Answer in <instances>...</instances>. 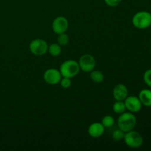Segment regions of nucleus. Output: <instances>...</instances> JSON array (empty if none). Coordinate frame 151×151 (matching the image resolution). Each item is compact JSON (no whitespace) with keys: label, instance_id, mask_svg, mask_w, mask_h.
<instances>
[{"label":"nucleus","instance_id":"nucleus-3","mask_svg":"<svg viewBox=\"0 0 151 151\" xmlns=\"http://www.w3.org/2000/svg\"><path fill=\"white\" fill-rule=\"evenodd\" d=\"M80 66L78 62L74 60H67L61 63L60 66V72L62 77L72 79L78 75L80 72Z\"/></svg>","mask_w":151,"mask_h":151},{"label":"nucleus","instance_id":"nucleus-13","mask_svg":"<svg viewBox=\"0 0 151 151\" xmlns=\"http://www.w3.org/2000/svg\"><path fill=\"white\" fill-rule=\"evenodd\" d=\"M47 52L50 53V55L53 56V57H57V56L60 55L62 52L61 46L58 43H53L48 46V51Z\"/></svg>","mask_w":151,"mask_h":151},{"label":"nucleus","instance_id":"nucleus-10","mask_svg":"<svg viewBox=\"0 0 151 151\" xmlns=\"http://www.w3.org/2000/svg\"><path fill=\"white\" fill-rule=\"evenodd\" d=\"M128 96V89L125 85L119 83L114 86L113 89V97L115 100L124 101Z\"/></svg>","mask_w":151,"mask_h":151},{"label":"nucleus","instance_id":"nucleus-8","mask_svg":"<svg viewBox=\"0 0 151 151\" xmlns=\"http://www.w3.org/2000/svg\"><path fill=\"white\" fill-rule=\"evenodd\" d=\"M43 78H44V81L50 85H56L60 83L62 75L60 71L54 68H51V69H47L44 72Z\"/></svg>","mask_w":151,"mask_h":151},{"label":"nucleus","instance_id":"nucleus-7","mask_svg":"<svg viewBox=\"0 0 151 151\" xmlns=\"http://www.w3.org/2000/svg\"><path fill=\"white\" fill-rule=\"evenodd\" d=\"M69 28V21L64 16H58L53 20L52 24V29L55 34L66 32Z\"/></svg>","mask_w":151,"mask_h":151},{"label":"nucleus","instance_id":"nucleus-19","mask_svg":"<svg viewBox=\"0 0 151 151\" xmlns=\"http://www.w3.org/2000/svg\"><path fill=\"white\" fill-rule=\"evenodd\" d=\"M143 81L146 85L151 88V69H147L143 75Z\"/></svg>","mask_w":151,"mask_h":151},{"label":"nucleus","instance_id":"nucleus-11","mask_svg":"<svg viewBox=\"0 0 151 151\" xmlns=\"http://www.w3.org/2000/svg\"><path fill=\"white\" fill-rule=\"evenodd\" d=\"M105 128L101 122H93L88 126V134L92 138H99L103 135Z\"/></svg>","mask_w":151,"mask_h":151},{"label":"nucleus","instance_id":"nucleus-4","mask_svg":"<svg viewBox=\"0 0 151 151\" xmlns=\"http://www.w3.org/2000/svg\"><path fill=\"white\" fill-rule=\"evenodd\" d=\"M123 140L126 145L131 148H139L143 144L142 136L139 133L134 130L125 133Z\"/></svg>","mask_w":151,"mask_h":151},{"label":"nucleus","instance_id":"nucleus-6","mask_svg":"<svg viewBox=\"0 0 151 151\" xmlns=\"http://www.w3.org/2000/svg\"><path fill=\"white\" fill-rule=\"evenodd\" d=\"M80 69L84 72H91L96 66V60L93 55L90 54H84L80 58L78 61Z\"/></svg>","mask_w":151,"mask_h":151},{"label":"nucleus","instance_id":"nucleus-18","mask_svg":"<svg viewBox=\"0 0 151 151\" xmlns=\"http://www.w3.org/2000/svg\"><path fill=\"white\" fill-rule=\"evenodd\" d=\"M124 137H125V132L119 128H117L112 133V138L115 142L122 141V140H123Z\"/></svg>","mask_w":151,"mask_h":151},{"label":"nucleus","instance_id":"nucleus-21","mask_svg":"<svg viewBox=\"0 0 151 151\" xmlns=\"http://www.w3.org/2000/svg\"><path fill=\"white\" fill-rule=\"evenodd\" d=\"M105 3L109 7H116L121 3L122 0H104Z\"/></svg>","mask_w":151,"mask_h":151},{"label":"nucleus","instance_id":"nucleus-12","mask_svg":"<svg viewBox=\"0 0 151 151\" xmlns=\"http://www.w3.org/2000/svg\"><path fill=\"white\" fill-rule=\"evenodd\" d=\"M139 99L142 106L146 107H151V90L149 88H144L141 90L139 94Z\"/></svg>","mask_w":151,"mask_h":151},{"label":"nucleus","instance_id":"nucleus-2","mask_svg":"<svg viewBox=\"0 0 151 151\" xmlns=\"http://www.w3.org/2000/svg\"><path fill=\"white\" fill-rule=\"evenodd\" d=\"M132 24L137 29H147L151 26V13L146 10L137 12L133 16Z\"/></svg>","mask_w":151,"mask_h":151},{"label":"nucleus","instance_id":"nucleus-5","mask_svg":"<svg viewBox=\"0 0 151 151\" xmlns=\"http://www.w3.org/2000/svg\"><path fill=\"white\" fill-rule=\"evenodd\" d=\"M48 44L40 38L32 40L29 45V51L35 56H42L48 51Z\"/></svg>","mask_w":151,"mask_h":151},{"label":"nucleus","instance_id":"nucleus-17","mask_svg":"<svg viewBox=\"0 0 151 151\" xmlns=\"http://www.w3.org/2000/svg\"><path fill=\"white\" fill-rule=\"evenodd\" d=\"M57 41L58 44H60L61 47H65V46L67 45L69 42V35H68L67 34L65 33V32L58 34V35Z\"/></svg>","mask_w":151,"mask_h":151},{"label":"nucleus","instance_id":"nucleus-1","mask_svg":"<svg viewBox=\"0 0 151 151\" xmlns=\"http://www.w3.org/2000/svg\"><path fill=\"white\" fill-rule=\"evenodd\" d=\"M137 117L134 116V113L125 111L119 114L117 119V126L118 128L126 133L131 130H134L137 125Z\"/></svg>","mask_w":151,"mask_h":151},{"label":"nucleus","instance_id":"nucleus-16","mask_svg":"<svg viewBox=\"0 0 151 151\" xmlns=\"http://www.w3.org/2000/svg\"><path fill=\"white\" fill-rule=\"evenodd\" d=\"M101 123L103 124V125L105 128H111V127H112L114 125L115 119L111 115H106L104 117H103Z\"/></svg>","mask_w":151,"mask_h":151},{"label":"nucleus","instance_id":"nucleus-9","mask_svg":"<svg viewBox=\"0 0 151 151\" xmlns=\"http://www.w3.org/2000/svg\"><path fill=\"white\" fill-rule=\"evenodd\" d=\"M126 110L131 113H137L142 109V104L139 99L138 97L136 96H128L124 100Z\"/></svg>","mask_w":151,"mask_h":151},{"label":"nucleus","instance_id":"nucleus-14","mask_svg":"<svg viewBox=\"0 0 151 151\" xmlns=\"http://www.w3.org/2000/svg\"><path fill=\"white\" fill-rule=\"evenodd\" d=\"M90 78L93 82L96 83H100L104 80V75L99 70H92L90 73Z\"/></svg>","mask_w":151,"mask_h":151},{"label":"nucleus","instance_id":"nucleus-20","mask_svg":"<svg viewBox=\"0 0 151 151\" xmlns=\"http://www.w3.org/2000/svg\"><path fill=\"white\" fill-rule=\"evenodd\" d=\"M59 83L60 84V86L63 88H69L72 86V81H71V78L62 77Z\"/></svg>","mask_w":151,"mask_h":151},{"label":"nucleus","instance_id":"nucleus-15","mask_svg":"<svg viewBox=\"0 0 151 151\" xmlns=\"http://www.w3.org/2000/svg\"><path fill=\"white\" fill-rule=\"evenodd\" d=\"M112 108H113L114 112L117 114H121L126 111L125 103L124 101H121V100H116Z\"/></svg>","mask_w":151,"mask_h":151}]
</instances>
